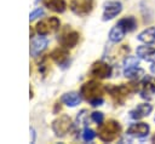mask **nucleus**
<instances>
[{"label":"nucleus","instance_id":"obj_1","mask_svg":"<svg viewBox=\"0 0 155 144\" xmlns=\"http://www.w3.org/2000/svg\"><path fill=\"white\" fill-rule=\"evenodd\" d=\"M121 132V126L115 120H108L104 123H99L98 126V137L103 142H113L115 140Z\"/></svg>","mask_w":155,"mask_h":144},{"label":"nucleus","instance_id":"obj_2","mask_svg":"<svg viewBox=\"0 0 155 144\" xmlns=\"http://www.w3.org/2000/svg\"><path fill=\"white\" fill-rule=\"evenodd\" d=\"M137 86L134 83H130V85H120V86H107L105 90L108 91V93L110 94V97L114 99L115 103L117 104H122L125 102V99L127 98V96L131 92L137 91Z\"/></svg>","mask_w":155,"mask_h":144},{"label":"nucleus","instance_id":"obj_3","mask_svg":"<svg viewBox=\"0 0 155 144\" xmlns=\"http://www.w3.org/2000/svg\"><path fill=\"white\" fill-rule=\"evenodd\" d=\"M103 91H104V88H103L102 83H99L98 81L91 80V81L85 82V83L81 86L80 94H81L86 100L91 102L92 99H96V98L102 97Z\"/></svg>","mask_w":155,"mask_h":144},{"label":"nucleus","instance_id":"obj_4","mask_svg":"<svg viewBox=\"0 0 155 144\" xmlns=\"http://www.w3.org/2000/svg\"><path fill=\"white\" fill-rule=\"evenodd\" d=\"M71 120L68 115H61L52 122V129L57 137H64L71 129Z\"/></svg>","mask_w":155,"mask_h":144},{"label":"nucleus","instance_id":"obj_5","mask_svg":"<svg viewBox=\"0 0 155 144\" xmlns=\"http://www.w3.org/2000/svg\"><path fill=\"white\" fill-rule=\"evenodd\" d=\"M59 25H61V22L57 17H50L45 21H40L35 28H36V33L39 35H47L48 33L57 30L59 28Z\"/></svg>","mask_w":155,"mask_h":144},{"label":"nucleus","instance_id":"obj_6","mask_svg":"<svg viewBox=\"0 0 155 144\" xmlns=\"http://www.w3.org/2000/svg\"><path fill=\"white\" fill-rule=\"evenodd\" d=\"M93 7V0H73L70 2V10L79 15V16H86L92 11Z\"/></svg>","mask_w":155,"mask_h":144},{"label":"nucleus","instance_id":"obj_7","mask_svg":"<svg viewBox=\"0 0 155 144\" xmlns=\"http://www.w3.org/2000/svg\"><path fill=\"white\" fill-rule=\"evenodd\" d=\"M111 67L108 64V63H104L102 61H98V62H94L92 64V68H91V75L98 77V79H107V77H110L111 75Z\"/></svg>","mask_w":155,"mask_h":144},{"label":"nucleus","instance_id":"obj_8","mask_svg":"<svg viewBox=\"0 0 155 144\" xmlns=\"http://www.w3.org/2000/svg\"><path fill=\"white\" fill-rule=\"evenodd\" d=\"M122 10V4L120 1H108L104 4V11H103V21H110L114 17H116Z\"/></svg>","mask_w":155,"mask_h":144},{"label":"nucleus","instance_id":"obj_9","mask_svg":"<svg viewBox=\"0 0 155 144\" xmlns=\"http://www.w3.org/2000/svg\"><path fill=\"white\" fill-rule=\"evenodd\" d=\"M140 85H142V91H140L142 98L150 99L155 94V77L145 76Z\"/></svg>","mask_w":155,"mask_h":144},{"label":"nucleus","instance_id":"obj_10","mask_svg":"<svg viewBox=\"0 0 155 144\" xmlns=\"http://www.w3.org/2000/svg\"><path fill=\"white\" fill-rule=\"evenodd\" d=\"M149 125L145 123V122H137V123H133L128 127L127 129V134L128 136H132V137H138V138H143L145 136H148L149 133Z\"/></svg>","mask_w":155,"mask_h":144},{"label":"nucleus","instance_id":"obj_11","mask_svg":"<svg viewBox=\"0 0 155 144\" xmlns=\"http://www.w3.org/2000/svg\"><path fill=\"white\" fill-rule=\"evenodd\" d=\"M153 110V106L151 104L149 103H142L139 105H137L134 109H132L130 111V116L133 119V120H139V119H143L145 116H148Z\"/></svg>","mask_w":155,"mask_h":144},{"label":"nucleus","instance_id":"obj_12","mask_svg":"<svg viewBox=\"0 0 155 144\" xmlns=\"http://www.w3.org/2000/svg\"><path fill=\"white\" fill-rule=\"evenodd\" d=\"M47 45H48V40H47V38H45L44 35L36 38V39L31 42V45H30V56H33V57L39 56V54L47 47Z\"/></svg>","mask_w":155,"mask_h":144},{"label":"nucleus","instance_id":"obj_13","mask_svg":"<svg viewBox=\"0 0 155 144\" xmlns=\"http://www.w3.org/2000/svg\"><path fill=\"white\" fill-rule=\"evenodd\" d=\"M78 41H79V33H76V31H74V30H70V31L63 34V35L61 36V39H59L61 45H62L63 47H65V48H71V47H74V46L78 44Z\"/></svg>","mask_w":155,"mask_h":144},{"label":"nucleus","instance_id":"obj_14","mask_svg":"<svg viewBox=\"0 0 155 144\" xmlns=\"http://www.w3.org/2000/svg\"><path fill=\"white\" fill-rule=\"evenodd\" d=\"M137 56L147 62H154L155 61V48L151 46H138Z\"/></svg>","mask_w":155,"mask_h":144},{"label":"nucleus","instance_id":"obj_15","mask_svg":"<svg viewBox=\"0 0 155 144\" xmlns=\"http://www.w3.org/2000/svg\"><path fill=\"white\" fill-rule=\"evenodd\" d=\"M51 58L58 63L59 65H64L67 64L68 62V58H69V53L68 51L65 50V47H61V48H56L51 52Z\"/></svg>","mask_w":155,"mask_h":144},{"label":"nucleus","instance_id":"obj_16","mask_svg":"<svg viewBox=\"0 0 155 144\" xmlns=\"http://www.w3.org/2000/svg\"><path fill=\"white\" fill-rule=\"evenodd\" d=\"M42 4L48 10L53 12H58V13L64 12L67 8V4L64 0H42Z\"/></svg>","mask_w":155,"mask_h":144},{"label":"nucleus","instance_id":"obj_17","mask_svg":"<svg viewBox=\"0 0 155 144\" xmlns=\"http://www.w3.org/2000/svg\"><path fill=\"white\" fill-rule=\"evenodd\" d=\"M137 39L144 44H154L155 42V27L147 28L145 30L138 34Z\"/></svg>","mask_w":155,"mask_h":144},{"label":"nucleus","instance_id":"obj_18","mask_svg":"<svg viewBox=\"0 0 155 144\" xmlns=\"http://www.w3.org/2000/svg\"><path fill=\"white\" fill-rule=\"evenodd\" d=\"M62 102H63L65 105L73 108V106H76L78 104H80L81 98H80V94H79V93H76V92H69V93L63 94Z\"/></svg>","mask_w":155,"mask_h":144},{"label":"nucleus","instance_id":"obj_19","mask_svg":"<svg viewBox=\"0 0 155 144\" xmlns=\"http://www.w3.org/2000/svg\"><path fill=\"white\" fill-rule=\"evenodd\" d=\"M116 25L121 27L126 33H128V31H132V30L137 27V22H136V19H134V17H131V16H130V17H125V18L120 19Z\"/></svg>","mask_w":155,"mask_h":144},{"label":"nucleus","instance_id":"obj_20","mask_svg":"<svg viewBox=\"0 0 155 144\" xmlns=\"http://www.w3.org/2000/svg\"><path fill=\"white\" fill-rule=\"evenodd\" d=\"M125 34H126V31H125L121 27L115 25V27L110 30V33H109V39H110V41H113V42H119V41H121V40L124 39Z\"/></svg>","mask_w":155,"mask_h":144},{"label":"nucleus","instance_id":"obj_21","mask_svg":"<svg viewBox=\"0 0 155 144\" xmlns=\"http://www.w3.org/2000/svg\"><path fill=\"white\" fill-rule=\"evenodd\" d=\"M124 74L127 79H131V80H138L143 74H144V70L138 68L137 67H132V68H128V69H125L124 70Z\"/></svg>","mask_w":155,"mask_h":144},{"label":"nucleus","instance_id":"obj_22","mask_svg":"<svg viewBox=\"0 0 155 144\" xmlns=\"http://www.w3.org/2000/svg\"><path fill=\"white\" fill-rule=\"evenodd\" d=\"M138 58L137 57H127L124 61V69H128L132 67H137L138 65Z\"/></svg>","mask_w":155,"mask_h":144},{"label":"nucleus","instance_id":"obj_23","mask_svg":"<svg viewBox=\"0 0 155 144\" xmlns=\"http://www.w3.org/2000/svg\"><path fill=\"white\" fill-rule=\"evenodd\" d=\"M94 137H96V133H94L93 129L87 128V127L84 129V132H82V139L85 142H92L94 139Z\"/></svg>","mask_w":155,"mask_h":144},{"label":"nucleus","instance_id":"obj_24","mask_svg":"<svg viewBox=\"0 0 155 144\" xmlns=\"http://www.w3.org/2000/svg\"><path fill=\"white\" fill-rule=\"evenodd\" d=\"M91 117H92V120L96 122V123H102V121H103V119H104V115H103V113H101V111H93L92 114H91Z\"/></svg>","mask_w":155,"mask_h":144},{"label":"nucleus","instance_id":"obj_25","mask_svg":"<svg viewBox=\"0 0 155 144\" xmlns=\"http://www.w3.org/2000/svg\"><path fill=\"white\" fill-rule=\"evenodd\" d=\"M44 15V10L42 8H36V10H34L30 15H29V21H34L35 18H38V17H40V16H42Z\"/></svg>","mask_w":155,"mask_h":144},{"label":"nucleus","instance_id":"obj_26","mask_svg":"<svg viewBox=\"0 0 155 144\" xmlns=\"http://www.w3.org/2000/svg\"><path fill=\"white\" fill-rule=\"evenodd\" d=\"M90 104H91L92 106H99V105H102V104H103V98H102V97H99V98L92 99V100L90 102Z\"/></svg>","mask_w":155,"mask_h":144},{"label":"nucleus","instance_id":"obj_27","mask_svg":"<svg viewBox=\"0 0 155 144\" xmlns=\"http://www.w3.org/2000/svg\"><path fill=\"white\" fill-rule=\"evenodd\" d=\"M150 69H151V71H153V73H155V63H153V65L150 67Z\"/></svg>","mask_w":155,"mask_h":144},{"label":"nucleus","instance_id":"obj_28","mask_svg":"<svg viewBox=\"0 0 155 144\" xmlns=\"http://www.w3.org/2000/svg\"><path fill=\"white\" fill-rule=\"evenodd\" d=\"M151 142H153V143H155V134L153 136V138H151Z\"/></svg>","mask_w":155,"mask_h":144},{"label":"nucleus","instance_id":"obj_29","mask_svg":"<svg viewBox=\"0 0 155 144\" xmlns=\"http://www.w3.org/2000/svg\"><path fill=\"white\" fill-rule=\"evenodd\" d=\"M35 1H36V2H38V1H39V0H35Z\"/></svg>","mask_w":155,"mask_h":144},{"label":"nucleus","instance_id":"obj_30","mask_svg":"<svg viewBox=\"0 0 155 144\" xmlns=\"http://www.w3.org/2000/svg\"><path fill=\"white\" fill-rule=\"evenodd\" d=\"M154 120H155V116H154Z\"/></svg>","mask_w":155,"mask_h":144}]
</instances>
